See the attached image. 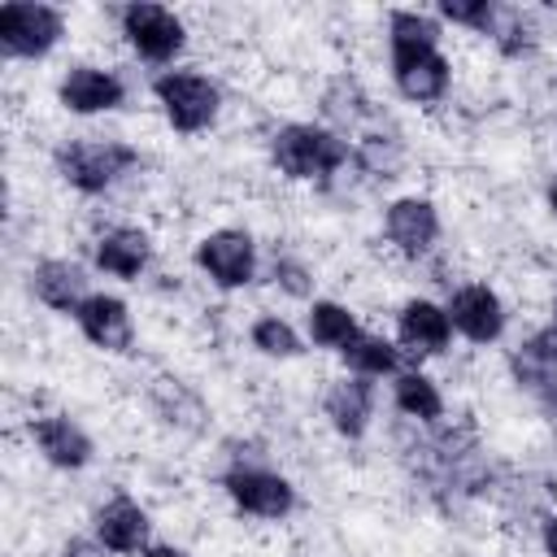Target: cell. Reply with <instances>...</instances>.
Listing matches in <instances>:
<instances>
[{"label": "cell", "instance_id": "cell-1", "mask_svg": "<svg viewBox=\"0 0 557 557\" xmlns=\"http://www.w3.org/2000/svg\"><path fill=\"white\" fill-rule=\"evenodd\" d=\"M387 52H392V83L413 104H435L448 96L453 65L440 52V22L418 9H396L387 17Z\"/></svg>", "mask_w": 557, "mask_h": 557}, {"label": "cell", "instance_id": "cell-2", "mask_svg": "<svg viewBox=\"0 0 557 557\" xmlns=\"http://www.w3.org/2000/svg\"><path fill=\"white\" fill-rule=\"evenodd\" d=\"M270 161L296 183H318V178L339 174L352 161V144L331 126L287 122L270 135Z\"/></svg>", "mask_w": 557, "mask_h": 557}, {"label": "cell", "instance_id": "cell-3", "mask_svg": "<svg viewBox=\"0 0 557 557\" xmlns=\"http://www.w3.org/2000/svg\"><path fill=\"white\" fill-rule=\"evenodd\" d=\"M52 165L57 174L83 191V196H100L109 191L126 170L139 165V152L122 139H100V135H78V139H61L52 148Z\"/></svg>", "mask_w": 557, "mask_h": 557}, {"label": "cell", "instance_id": "cell-4", "mask_svg": "<svg viewBox=\"0 0 557 557\" xmlns=\"http://www.w3.org/2000/svg\"><path fill=\"white\" fill-rule=\"evenodd\" d=\"M152 96L165 113V122L178 135H196L205 126H213L218 109H222V91L209 74L200 70H161L152 78Z\"/></svg>", "mask_w": 557, "mask_h": 557}, {"label": "cell", "instance_id": "cell-5", "mask_svg": "<svg viewBox=\"0 0 557 557\" xmlns=\"http://www.w3.org/2000/svg\"><path fill=\"white\" fill-rule=\"evenodd\" d=\"M65 35V13L39 0H9L0 9V52L13 61L48 57Z\"/></svg>", "mask_w": 557, "mask_h": 557}, {"label": "cell", "instance_id": "cell-6", "mask_svg": "<svg viewBox=\"0 0 557 557\" xmlns=\"http://www.w3.org/2000/svg\"><path fill=\"white\" fill-rule=\"evenodd\" d=\"M117 26L126 35V44L135 48V57L152 61V65H170L183 44H187V26L174 9L165 4H152V0H135L117 13Z\"/></svg>", "mask_w": 557, "mask_h": 557}, {"label": "cell", "instance_id": "cell-7", "mask_svg": "<svg viewBox=\"0 0 557 557\" xmlns=\"http://www.w3.org/2000/svg\"><path fill=\"white\" fill-rule=\"evenodd\" d=\"M196 265L226 292L235 287H248L257 278V244L248 231H235V226H222V231H209L200 244H196Z\"/></svg>", "mask_w": 557, "mask_h": 557}, {"label": "cell", "instance_id": "cell-8", "mask_svg": "<svg viewBox=\"0 0 557 557\" xmlns=\"http://www.w3.org/2000/svg\"><path fill=\"white\" fill-rule=\"evenodd\" d=\"M222 487L235 500V509L252 518H287L296 509V487L265 466H231L222 474Z\"/></svg>", "mask_w": 557, "mask_h": 557}, {"label": "cell", "instance_id": "cell-9", "mask_svg": "<svg viewBox=\"0 0 557 557\" xmlns=\"http://www.w3.org/2000/svg\"><path fill=\"white\" fill-rule=\"evenodd\" d=\"M509 370H513V383L527 387L540 400V409L557 418V331L544 326V331L527 335L509 352Z\"/></svg>", "mask_w": 557, "mask_h": 557}, {"label": "cell", "instance_id": "cell-10", "mask_svg": "<svg viewBox=\"0 0 557 557\" xmlns=\"http://www.w3.org/2000/svg\"><path fill=\"white\" fill-rule=\"evenodd\" d=\"M57 100H61V109H70L78 117L113 113L126 104V83L104 65H70L65 78L57 83Z\"/></svg>", "mask_w": 557, "mask_h": 557}, {"label": "cell", "instance_id": "cell-11", "mask_svg": "<svg viewBox=\"0 0 557 557\" xmlns=\"http://www.w3.org/2000/svg\"><path fill=\"white\" fill-rule=\"evenodd\" d=\"M448 322L470 344H496L505 335V305L487 283H461L448 296Z\"/></svg>", "mask_w": 557, "mask_h": 557}, {"label": "cell", "instance_id": "cell-12", "mask_svg": "<svg viewBox=\"0 0 557 557\" xmlns=\"http://www.w3.org/2000/svg\"><path fill=\"white\" fill-rule=\"evenodd\" d=\"M383 231L400 257H426L440 239V209L426 196H400L387 205Z\"/></svg>", "mask_w": 557, "mask_h": 557}, {"label": "cell", "instance_id": "cell-13", "mask_svg": "<svg viewBox=\"0 0 557 557\" xmlns=\"http://www.w3.org/2000/svg\"><path fill=\"white\" fill-rule=\"evenodd\" d=\"M74 322H78L83 339L96 344L100 352H131V344H135L131 309H126V300H117V296H109V292H91V296L78 305Z\"/></svg>", "mask_w": 557, "mask_h": 557}, {"label": "cell", "instance_id": "cell-14", "mask_svg": "<svg viewBox=\"0 0 557 557\" xmlns=\"http://www.w3.org/2000/svg\"><path fill=\"white\" fill-rule=\"evenodd\" d=\"M30 440H35V448L44 453V461L57 466V470H83V466L91 461V453H96L91 435H87L74 418H65V413L30 418Z\"/></svg>", "mask_w": 557, "mask_h": 557}, {"label": "cell", "instance_id": "cell-15", "mask_svg": "<svg viewBox=\"0 0 557 557\" xmlns=\"http://www.w3.org/2000/svg\"><path fill=\"white\" fill-rule=\"evenodd\" d=\"M87 270L70 257H44L35 270H30V292L39 305L57 309V313H78V305L91 296L87 287Z\"/></svg>", "mask_w": 557, "mask_h": 557}, {"label": "cell", "instance_id": "cell-16", "mask_svg": "<svg viewBox=\"0 0 557 557\" xmlns=\"http://www.w3.org/2000/svg\"><path fill=\"white\" fill-rule=\"evenodd\" d=\"M396 339L405 352L413 357H435L448 348L453 339V322H448V309L435 305V300H405L400 313H396Z\"/></svg>", "mask_w": 557, "mask_h": 557}, {"label": "cell", "instance_id": "cell-17", "mask_svg": "<svg viewBox=\"0 0 557 557\" xmlns=\"http://www.w3.org/2000/svg\"><path fill=\"white\" fill-rule=\"evenodd\" d=\"M322 413L331 418V426L344 440H361L370 431V418H374V383L366 374L335 379L326 387V396H322Z\"/></svg>", "mask_w": 557, "mask_h": 557}, {"label": "cell", "instance_id": "cell-18", "mask_svg": "<svg viewBox=\"0 0 557 557\" xmlns=\"http://www.w3.org/2000/svg\"><path fill=\"white\" fill-rule=\"evenodd\" d=\"M91 261H96V270L135 283V278L148 270V261H152V239H148V231H139V226H109V231L91 244Z\"/></svg>", "mask_w": 557, "mask_h": 557}, {"label": "cell", "instance_id": "cell-19", "mask_svg": "<svg viewBox=\"0 0 557 557\" xmlns=\"http://www.w3.org/2000/svg\"><path fill=\"white\" fill-rule=\"evenodd\" d=\"M96 544L109 553H144L148 548V513L131 496H113L96 509Z\"/></svg>", "mask_w": 557, "mask_h": 557}, {"label": "cell", "instance_id": "cell-20", "mask_svg": "<svg viewBox=\"0 0 557 557\" xmlns=\"http://www.w3.org/2000/svg\"><path fill=\"white\" fill-rule=\"evenodd\" d=\"M339 357L352 374H366V379H383V374L396 379L405 370V348H396L392 339L370 335V331H357L348 339V348H339Z\"/></svg>", "mask_w": 557, "mask_h": 557}, {"label": "cell", "instance_id": "cell-21", "mask_svg": "<svg viewBox=\"0 0 557 557\" xmlns=\"http://www.w3.org/2000/svg\"><path fill=\"white\" fill-rule=\"evenodd\" d=\"M392 400H396V409L405 418H413L422 426H435L444 418V396H440V387L422 370H400L392 379Z\"/></svg>", "mask_w": 557, "mask_h": 557}, {"label": "cell", "instance_id": "cell-22", "mask_svg": "<svg viewBox=\"0 0 557 557\" xmlns=\"http://www.w3.org/2000/svg\"><path fill=\"white\" fill-rule=\"evenodd\" d=\"M152 405H157V413H161L170 426H183V431H200V426H205V405H200V396H196L187 383H178V379H157V383H152Z\"/></svg>", "mask_w": 557, "mask_h": 557}, {"label": "cell", "instance_id": "cell-23", "mask_svg": "<svg viewBox=\"0 0 557 557\" xmlns=\"http://www.w3.org/2000/svg\"><path fill=\"white\" fill-rule=\"evenodd\" d=\"M361 326H357V318L344 309V305H335V300H313L309 305V339L318 344V348H348V339L357 335Z\"/></svg>", "mask_w": 557, "mask_h": 557}, {"label": "cell", "instance_id": "cell-24", "mask_svg": "<svg viewBox=\"0 0 557 557\" xmlns=\"http://www.w3.org/2000/svg\"><path fill=\"white\" fill-rule=\"evenodd\" d=\"M535 17L527 13V9H505V4H496V22H492V39H496V48L505 52V57H522V52H531L535 48Z\"/></svg>", "mask_w": 557, "mask_h": 557}, {"label": "cell", "instance_id": "cell-25", "mask_svg": "<svg viewBox=\"0 0 557 557\" xmlns=\"http://www.w3.org/2000/svg\"><path fill=\"white\" fill-rule=\"evenodd\" d=\"M322 113H326L331 122H339V126H357V122L370 113V100H366V91H361L357 78L339 74V78L326 87V96H322Z\"/></svg>", "mask_w": 557, "mask_h": 557}, {"label": "cell", "instance_id": "cell-26", "mask_svg": "<svg viewBox=\"0 0 557 557\" xmlns=\"http://www.w3.org/2000/svg\"><path fill=\"white\" fill-rule=\"evenodd\" d=\"M248 339H252V348H257V352H265V357H300V352H305V344H300L296 326H292V322H283L278 313L257 318V322H252V331H248Z\"/></svg>", "mask_w": 557, "mask_h": 557}, {"label": "cell", "instance_id": "cell-27", "mask_svg": "<svg viewBox=\"0 0 557 557\" xmlns=\"http://www.w3.org/2000/svg\"><path fill=\"white\" fill-rule=\"evenodd\" d=\"M352 161L370 178H396V170H400V144L392 135H361V144L352 148Z\"/></svg>", "mask_w": 557, "mask_h": 557}, {"label": "cell", "instance_id": "cell-28", "mask_svg": "<svg viewBox=\"0 0 557 557\" xmlns=\"http://www.w3.org/2000/svg\"><path fill=\"white\" fill-rule=\"evenodd\" d=\"M440 17L453 22V26H470V30L492 35L496 4H492V0H444V4H440Z\"/></svg>", "mask_w": 557, "mask_h": 557}, {"label": "cell", "instance_id": "cell-29", "mask_svg": "<svg viewBox=\"0 0 557 557\" xmlns=\"http://www.w3.org/2000/svg\"><path fill=\"white\" fill-rule=\"evenodd\" d=\"M274 283H278L287 296H296V300H309V296H313V274H309V265L296 261L292 252H274Z\"/></svg>", "mask_w": 557, "mask_h": 557}, {"label": "cell", "instance_id": "cell-30", "mask_svg": "<svg viewBox=\"0 0 557 557\" xmlns=\"http://www.w3.org/2000/svg\"><path fill=\"white\" fill-rule=\"evenodd\" d=\"M109 548L104 544H91V540H70L65 548H61V557H104Z\"/></svg>", "mask_w": 557, "mask_h": 557}, {"label": "cell", "instance_id": "cell-31", "mask_svg": "<svg viewBox=\"0 0 557 557\" xmlns=\"http://www.w3.org/2000/svg\"><path fill=\"white\" fill-rule=\"evenodd\" d=\"M540 540H544V553H548V557H557V518H544Z\"/></svg>", "mask_w": 557, "mask_h": 557}, {"label": "cell", "instance_id": "cell-32", "mask_svg": "<svg viewBox=\"0 0 557 557\" xmlns=\"http://www.w3.org/2000/svg\"><path fill=\"white\" fill-rule=\"evenodd\" d=\"M144 557H187V553L174 544H152V548H144Z\"/></svg>", "mask_w": 557, "mask_h": 557}, {"label": "cell", "instance_id": "cell-33", "mask_svg": "<svg viewBox=\"0 0 557 557\" xmlns=\"http://www.w3.org/2000/svg\"><path fill=\"white\" fill-rule=\"evenodd\" d=\"M548 205H553V213H557V178H553V187H548Z\"/></svg>", "mask_w": 557, "mask_h": 557}, {"label": "cell", "instance_id": "cell-34", "mask_svg": "<svg viewBox=\"0 0 557 557\" xmlns=\"http://www.w3.org/2000/svg\"><path fill=\"white\" fill-rule=\"evenodd\" d=\"M548 326H553V331H557V305H553V322H548Z\"/></svg>", "mask_w": 557, "mask_h": 557}]
</instances>
